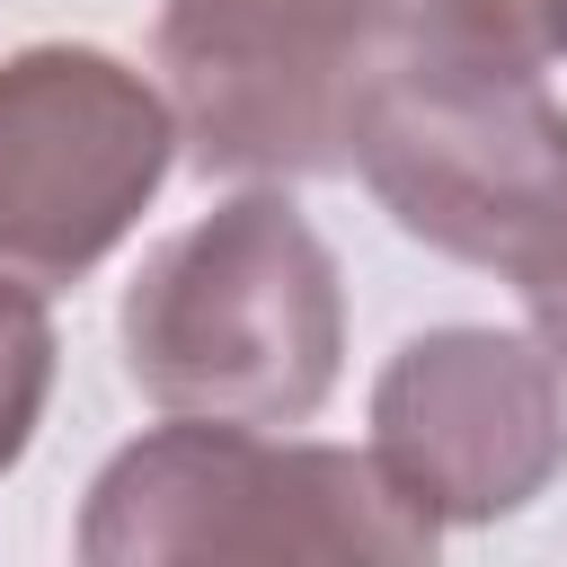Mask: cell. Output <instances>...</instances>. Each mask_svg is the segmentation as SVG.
Masks as SVG:
<instances>
[{
    "mask_svg": "<svg viewBox=\"0 0 567 567\" xmlns=\"http://www.w3.org/2000/svg\"><path fill=\"white\" fill-rule=\"evenodd\" d=\"M53 319H44V292L0 275V470L27 461L35 425H44V399H53Z\"/></svg>",
    "mask_w": 567,
    "mask_h": 567,
    "instance_id": "8",
    "label": "cell"
},
{
    "mask_svg": "<svg viewBox=\"0 0 567 567\" xmlns=\"http://www.w3.org/2000/svg\"><path fill=\"white\" fill-rule=\"evenodd\" d=\"M443 523L346 443H275L257 425L177 416L124 443L89 505L80 558L89 567H177V558H434Z\"/></svg>",
    "mask_w": 567,
    "mask_h": 567,
    "instance_id": "2",
    "label": "cell"
},
{
    "mask_svg": "<svg viewBox=\"0 0 567 567\" xmlns=\"http://www.w3.org/2000/svg\"><path fill=\"white\" fill-rule=\"evenodd\" d=\"M523 301H532V337H540V346L558 354V372H567V266H558L549 284H532Z\"/></svg>",
    "mask_w": 567,
    "mask_h": 567,
    "instance_id": "9",
    "label": "cell"
},
{
    "mask_svg": "<svg viewBox=\"0 0 567 567\" xmlns=\"http://www.w3.org/2000/svg\"><path fill=\"white\" fill-rule=\"evenodd\" d=\"M372 461L434 523H505L567 470V372L523 328H425L372 381Z\"/></svg>",
    "mask_w": 567,
    "mask_h": 567,
    "instance_id": "6",
    "label": "cell"
},
{
    "mask_svg": "<svg viewBox=\"0 0 567 567\" xmlns=\"http://www.w3.org/2000/svg\"><path fill=\"white\" fill-rule=\"evenodd\" d=\"M372 35H381V53L549 71L567 53V0H372Z\"/></svg>",
    "mask_w": 567,
    "mask_h": 567,
    "instance_id": "7",
    "label": "cell"
},
{
    "mask_svg": "<svg viewBox=\"0 0 567 567\" xmlns=\"http://www.w3.org/2000/svg\"><path fill=\"white\" fill-rule=\"evenodd\" d=\"M354 177L408 239L514 292L567 266V106L540 71L372 53L354 89Z\"/></svg>",
    "mask_w": 567,
    "mask_h": 567,
    "instance_id": "3",
    "label": "cell"
},
{
    "mask_svg": "<svg viewBox=\"0 0 567 567\" xmlns=\"http://www.w3.org/2000/svg\"><path fill=\"white\" fill-rule=\"evenodd\" d=\"M372 0H159V89L204 177L354 168V89L372 71Z\"/></svg>",
    "mask_w": 567,
    "mask_h": 567,
    "instance_id": "4",
    "label": "cell"
},
{
    "mask_svg": "<svg viewBox=\"0 0 567 567\" xmlns=\"http://www.w3.org/2000/svg\"><path fill=\"white\" fill-rule=\"evenodd\" d=\"M177 168V106L106 44H27L0 62V275L80 284Z\"/></svg>",
    "mask_w": 567,
    "mask_h": 567,
    "instance_id": "5",
    "label": "cell"
},
{
    "mask_svg": "<svg viewBox=\"0 0 567 567\" xmlns=\"http://www.w3.org/2000/svg\"><path fill=\"white\" fill-rule=\"evenodd\" d=\"M124 372L168 416L301 425L346 363V284L284 186H248L168 230L115 310Z\"/></svg>",
    "mask_w": 567,
    "mask_h": 567,
    "instance_id": "1",
    "label": "cell"
}]
</instances>
